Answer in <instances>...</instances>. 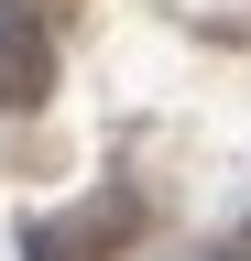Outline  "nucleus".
Masks as SVG:
<instances>
[{
	"label": "nucleus",
	"instance_id": "obj_1",
	"mask_svg": "<svg viewBox=\"0 0 251 261\" xmlns=\"http://www.w3.org/2000/svg\"><path fill=\"white\" fill-rule=\"evenodd\" d=\"M55 98V33L33 0H0V109H44Z\"/></svg>",
	"mask_w": 251,
	"mask_h": 261
}]
</instances>
